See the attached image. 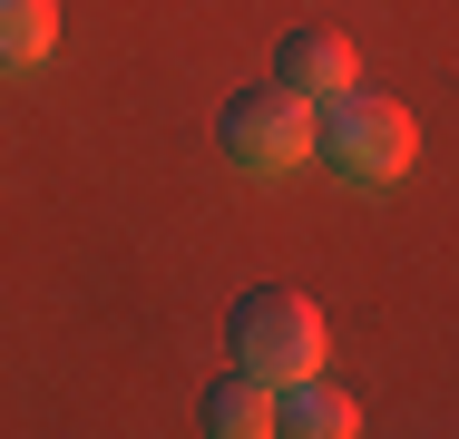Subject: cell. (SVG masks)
<instances>
[{"label": "cell", "instance_id": "obj_1", "mask_svg": "<svg viewBox=\"0 0 459 439\" xmlns=\"http://www.w3.org/2000/svg\"><path fill=\"white\" fill-rule=\"evenodd\" d=\"M313 147H323V167L342 176V185L381 195V185H401V176H411V157H420V127H411V108H401V98H381V88L352 79L342 98H323Z\"/></svg>", "mask_w": 459, "mask_h": 439}, {"label": "cell", "instance_id": "obj_2", "mask_svg": "<svg viewBox=\"0 0 459 439\" xmlns=\"http://www.w3.org/2000/svg\"><path fill=\"white\" fill-rule=\"evenodd\" d=\"M225 342H235V371H255V381L323 371V303H313V293H293V283H255V293L235 303Z\"/></svg>", "mask_w": 459, "mask_h": 439}, {"label": "cell", "instance_id": "obj_3", "mask_svg": "<svg viewBox=\"0 0 459 439\" xmlns=\"http://www.w3.org/2000/svg\"><path fill=\"white\" fill-rule=\"evenodd\" d=\"M215 147L245 176H293L313 157V108H303L293 88H235L225 117H215Z\"/></svg>", "mask_w": 459, "mask_h": 439}, {"label": "cell", "instance_id": "obj_4", "mask_svg": "<svg viewBox=\"0 0 459 439\" xmlns=\"http://www.w3.org/2000/svg\"><path fill=\"white\" fill-rule=\"evenodd\" d=\"M352 79H362V59H352V39H342V30H283L274 88H293L303 108H323V98H342Z\"/></svg>", "mask_w": 459, "mask_h": 439}, {"label": "cell", "instance_id": "obj_5", "mask_svg": "<svg viewBox=\"0 0 459 439\" xmlns=\"http://www.w3.org/2000/svg\"><path fill=\"white\" fill-rule=\"evenodd\" d=\"M274 430H293V439H352L362 430V400H352L342 381H323V371H293V381H274Z\"/></svg>", "mask_w": 459, "mask_h": 439}, {"label": "cell", "instance_id": "obj_6", "mask_svg": "<svg viewBox=\"0 0 459 439\" xmlns=\"http://www.w3.org/2000/svg\"><path fill=\"white\" fill-rule=\"evenodd\" d=\"M205 430H215V439H264V430H274V381L225 371V381L205 391Z\"/></svg>", "mask_w": 459, "mask_h": 439}, {"label": "cell", "instance_id": "obj_7", "mask_svg": "<svg viewBox=\"0 0 459 439\" xmlns=\"http://www.w3.org/2000/svg\"><path fill=\"white\" fill-rule=\"evenodd\" d=\"M59 49V0H0V69H39Z\"/></svg>", "mask_w": 459, "mask_h": 439}]
</instances>
